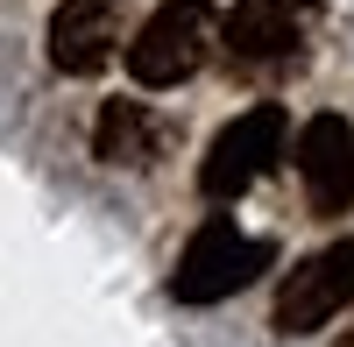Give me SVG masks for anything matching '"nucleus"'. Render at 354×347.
<instances>
[{"instance_id":"0eeeda50","label":"nucleus","mask_w":354,"mask_h":347,"mask_svg":"<svg viewBox=\"0 0 354 347\" xmlns=\"http://www.w3.org/2000/svg\"><path fill=\"white\" fill-rule=\"evenodd\" d=\"M319 15V0H234L227 15V57H241V64H277L305 43V28Z\"/></svg>"},{"instance_id":"423d86ee","label":"nucleus","mask_w":354,"mask_h":347,"mask_svg":"<svg viewBox=\"0 0 354 347\" xmlns=\"http://www.w3.org/2000/svg\"><path fill=\"white\" fill-rule=\"evenodd\" d=\"M121 50V0H57L50 15V64L64 78H93Z\"/></svg>"},{"instance_id":"7ed1b4c3","label":"nucleus","mask_w":354,"mask_h":347,"mask_svg":"<svg viewBox=\"0 0 354 347\" xmlns=\"http://www.w3.org/2000/svg\"><path fill=\"white\" fill-rule=\"evenodd\" d=\"M283 135H290V121H283V106H277V100H262V106H248V113H234V121H227L213 142H205V156H198V191L213 198V206L241 198L248 185H262V178L277 170Z\"/></svg>"},{"instance_id":"20e7f679","label":"nucleus","mask_w":354,"mask_h":347,"mask_svg":"<svg viewBox=\"0 0 354 347\" xmlns=\"http://www.w3.org/2000/svg\"><path fill=\"white\" fill-rule=\"evenodd\" d=\"M354 305V234L305 255L298 270L277 283V333H319L326 319Z\"/></svg>"},{"instance_id":"39448f33","label":"nucleus","mask_w":354,"mask_h":347,"mask_svg":"<svg viewBox=\"0 0 354 347\" xmlns=\"http://www.w3.org/2000/svg\"><path fill=\"white\" fill-rule=\"evenodd\" d=\"M298 178L319 220H333L354 206V128L340 113H312L298 128Z\"/></svg>"},{"instance_id":"6e6552de","label":"nucleus","mask_w":354,"mask_h":347,"mask_svg":"<svg viewBox=\"0 0 354 347\" xmlns=\"http://www.w3.org/2000/svg\"><path fill=\"white\" fill-rule=\"evenodd\" d=\"M93 156L106 170H149L163 156V121L142 100H106L93 121Z\"/></svg>"},{"instance_id":"f03ea898","label":"nucleus","mask_w":354,"mask_h":347,"mask_svg":"<svg viewBox=\"0 0 354 347\" xmlns=\"http://www.w3.org/2000/svg\"><path fill=\"white\" fill-rule=\"evenodd\" d=\"M213 0H163V8L135 28V43H128V78L135 85H149V93H170V85H185L198 78V64L213 57Z\"/></svg>"},{"instance_id":"f257e3e1","label":"nucleus","mask_w":354,"mask_h":347,"mask_svg":"<svg viewBox=\"0 0 354 347\" xmlns=\"http://www.w3.org/2000/svg\"><path fill=\"white\" fill-rule=\"evenodd\" d=\"M270 263H277V241L241 234L234 220H205L198 234L185 241L177 270H170V298H177V305H220V298H234V291H248Z\"/></svg>"}]
</instances>
